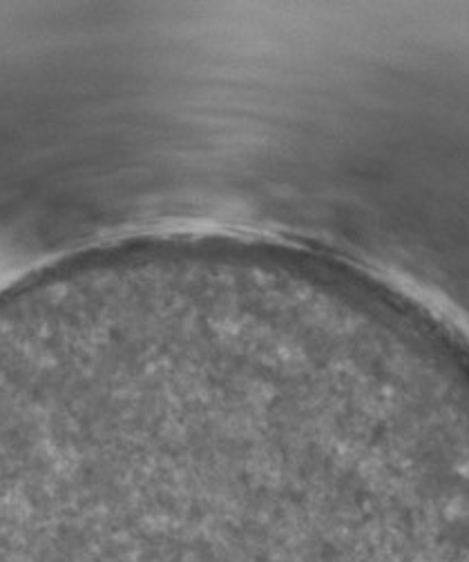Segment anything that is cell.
<instances>
[{"instance_id":"obj_1","label":"cell","mask_w":469,"mask_h":562,"mask_svg":"<svg viewBox=\"0 0 469 562\" xmlns=\"http://www.w3.org/2000/svg\"><path fill=\"white\" fill-rule=\"evenodd\" d=\"M360 378L253 300L83 257L0 302V562H343Z\"/></svg>"}]
</instances>
